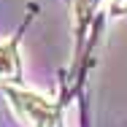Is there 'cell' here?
<instances>
[{"instance_id":"obj_1","label":"cell","mask_w":127,"mask_h":127,"mask_svg":"<svg viewBox=\"0 0 127 127\" xmlns=\"http://www.w3.org/2000/svg\"><path fill=\"white\" fill-rule=\"evenodd\" d=\"M8 103L16 114V119L25 127H54L57 122V108L54 103L35 95V92H27V89H8Z\"/></svg>"},{"instance_id":"obj_2","label":"cell","mask_w":127,"mask_h":127,"mask_svg":"<svg viewBox=\"0 0 127 127\" xmlns=\"http://www.w3.org/2000/svg\"><path fill=\"white\" fill-rule=\"evenodd\" d=\"M19 78V57L14 43H0V84H11Z\"/></svg>"},{"instance_id":"obj_3","label":"cell","mask_w":127,"mask_h":127,"mask_svg":"<svg viewBox=\"0 0 127 127\" xmlns=\"http://www.w3.org/2000/svg\"><path fill=\"white\" fill-rule=\"evenodd\" d=\"M114 8H116V11H122V8H127V0H114Z\"/></svg>"}]
</instances>
